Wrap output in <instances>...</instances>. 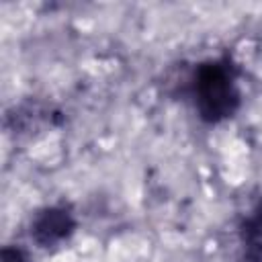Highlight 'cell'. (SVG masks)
<instances>
[{"mask_svg": "<svg viewBox=\"0 0 262 262\" xmlns=\"http://www.w3.org/2000/svg\"><path fill=\"white\" fill-rule=\"evenodd\" d=\"M0 262H29V260L18 246H4L0 254Z\"/></svg>", "mask_w": 262, "mask_h": 262, "instance_id": "obj_4", "label": "cell"}, {"mask_svg": "<svg viewBox=\"0 0 262 262\" xmlns=\"http://www.w3.org/2000/svg\"><path fill=\"white\" fill-rule=\"evenodd\" d=\"M244 258L248 262H262V201L252 207L239 227Z\"/></svg>", "mask_w": 262, "mask_h": 262, "instance_id": "obj_3", "label": "cell"}, {"mask_svg": "<svg viewBox=\"0 0 262 262\" xmlns=\"http://www.w3.org/2000/svg\"><path fill=\"white\" fill-rule=\"evenodd\" d=\"M190 94L199 117L205 123H221L239 108L237 70L229 55L207 59L196 66L190 78Z\"/></svg>", "mask_w": 262, "mask_h": 262, "instance_id": "obj_1", "label": "cell"}, {"mask_svg": "<svg viewBox=\"0 0 262 262\" xmlns=\"http://www.w3.org/2000/svg\"><path fill=\"white\" fill-rule=\"evenodd\" d=\"M76 229V217L68 205H49L31 219V237L41 248H53L66 242Z\"/></svg>", "mask_w": 262, "mask_h": 262, "instance_id": "obj_2", "label": "cell"}]
</instances>
